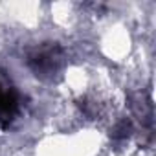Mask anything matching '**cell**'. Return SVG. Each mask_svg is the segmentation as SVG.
<instances>
[{
  "mask_svg": "<svg viewBox=\"0 0 156 156\" xmlns=\"http://www.w3.org/2000/svg\"><path fill=\"white\" fill-rule=\"evenodd\" d=\"M66 62L64 48L59 42H41L28 50L26 66L41 81H53L61 75Z\"/></svg>",
  "mask_w": 156,
  "mask_h": 156,
  "instance_id": "cell-1",
  "label": "cell"
},
{
  "mask_svg": "<svg viewBox=\"0 0 156 156\" xmlns=\"http://www.w3.org/2000/svg\"><path fill=\"white\" fill-rule=\"evenodd\" d=\"M130 132H132V123H130V119L125 118V119H121L114 125V129L110 130V136L114 140H121V138H129Z\"/></svg>",
  "mask_w": 156,
  "mask_h": 156,
  "instance_id": "cell-3",
  "label": "cell"
},
{
  "mask_svg": "<svg viewBox=\"0 0 156 156\" xmlns=\"http://www.w3.org/2000/svg\"><path fill=\"white\" fill-rule=\"evenodd\" d=\"M20 112V96L11 79L0 72V129L6 130L11 127Z\"/></svg>",
  "mask_w": 156,
  "mask_h": 156,
  "instance_id": "cell-2",
  "label": "cell"
}]
</instances>
